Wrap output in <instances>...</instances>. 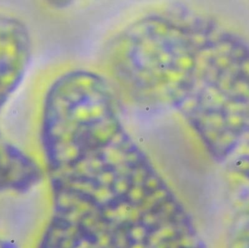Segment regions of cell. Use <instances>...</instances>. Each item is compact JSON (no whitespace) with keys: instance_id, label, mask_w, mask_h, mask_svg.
<instances>
[{"instance_id":"6da1fadb","label":"cell","mask_w":249,"mask_h":248,"mask_svg":"<svg viewBox=\"0 0 249 248\" xmlns=\"http://www.w3.org/2000/svg\"><path fill=\"white\" fill-rule=\"evenodd\" d=\"M55 172L60 189L55 220L84 243L97 244L187 213L139 147L79 155Z\"/></svg>"},{"instance_id":"7a4b0ae2","label":"cell","mask_w":249,"mask_h":248,"mask_svg":"<svg viewBox=\"0 0 249 248\" xmlns=\"http://www.w3.org/2000/svg\"><path fill=\"white\" fill-rule=\"evenodd\" d=\"M229 248H249V215L241 217L232 228Z\"/></svg>"}]
</instances>
